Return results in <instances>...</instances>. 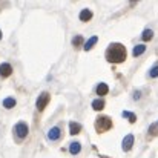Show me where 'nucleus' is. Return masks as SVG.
I'll return each instance as SVG.
<instances>
[{
  "instance_id": "obj_21",
  "label": "nucleus",
  "mask_w": 158,
  "mask_h": 158,
  "mask_svg": "<svg viewBox=\"0 0 158 158\" xmlns=\"http://www.w3.org/2000/svg\"><path fill=\"white\" fill-rule=\"evenodd\" d=\"M134 98H135V100L140 98V92H135V94H134Z\"/></svg>"
},
{
  "instance_id": "obj_16",
  "label": "nucleus",
  "mask_w": 158,
  "mask_h": 158,
  "mask_svg": "<svg viewBox=\"0 0 158 158\" xmlns=\"http://www.w3.org/2000/svg\"><path fill=\"white\" fill-rule=\"evenodd\" d=\"M103 107H105V100L97 98V100L92 102V109H95V110H103Z\"/></svg>"
},
{
  "instance_id": "obj_22",
  "label": "nucleus",
  "mask_w": 158,
  "mask_h": 158,
  "mask_svg": "<svg viewBox=\"0 0 158 158\" xmlns=\"http://www.w3.org/2000/svg\"><path fill=\"white\" fill-rule=\"evenodd\" d=\"M0 40H2V31H0Z\"/></svg>"
},
{
  "instance_id": "obj_15",
  "label": "nucleus",
  "mask_w": 158,
  "mask_h": 158,
  "mask_svg": "<svg viewBox=\"0 0 158 158\" xmlns=\"http://www.w3.org/2000/svg\"><path fill=\"white\" fill-rule=\"evenodd\" d=\"M15 103H17V102H15V98H14V97H6V98L3 100V106H5L6 109L14 107V106H15Z\"/></svg>"
},
{
  "instance_id": "obj_19",
  "label": "nucleus",
  "mask_w": 158,
  "mask_h": 158,
  "mask_svg": "<svg viewBox=\"0 0 158 158\" xmlns=\"http://www.w3.org/2000/svg\"><path fill=\"white\" fill-rule=\"evenodd\" d=\"M81 43H83V37H81V35H75L74 40H72V45H74L75 48H78Z\"/></svg>"
},
{
  "instance_id": "obj_4",
  "label": "nucleus",
  "mask_w": 158,
  "mask_h": 158,
  "mask_svg": "<svg viewBox=\"0 0 158 158\" xmlns=\"http://www.w3.org/2000/svg\"><path fill=\"white\" fill-rule=\"evenodd\" d=\"M49 100H51V95H49L48 92H42V94L39 95V98H37V103H35L37 109H39V110H43V109L48 106Z\"/></svg>"
},
{
  "instance_id": "obj_11",
  "label": "nucleus",
  "mask_w": 158,
  "mask_h": 158,
  "mask_svg": "<svg viewBox=\"0 0 158 158\" xmlns=\"http://www.w3.org/2000/svg\"><path fill=\"white\" fill-rule=\"evenodd\" d=\"M91 19H92V11L91 9H83L80 12V20L81 22H89Z\"/></svg>"
},
{
  "instance_id": "obj_17",
  "label": "nucleus",
  "mask_w": 158,
  "mask_h": 158,
  "mask_svg": "<svg viewBox=\"0 0 158 158\" xmlns=\"http://www.w3.org/2000/svg\"><path fill=\"white\" fill-rule=\"evenodd\" d=\"M123 117H126L131 123H135L137 121V117H135V114H132V112H129V110H124L123 112Z\"/></svg>"
},
{
  "instance_id": "obj_8",
  "label": "nucleus",
  "mask_w": 158,
  "mask_h": 158,
  "mask_svg": "<svg viewBox=\"0 0 158 158\" xmlns=\"http://www.w3.org/2000/svg\"><path fill=\"white\" fill-rule=\"evenodd\" d=\"M80 131H81V124L80 123H77V121H71L69 123V134L71 135H77V134H80Z\"/></svg>"
},
{
  "instance_id": "obj_14",
  "label": "nucleus",
  "mask_w": 158,
  "mask_h": 158,
  "mask_svg": "<svg viewBox=\"0 0 158 158\" xmlns=\"http://www.w3.org/2000/svg\"><path fill=\"white\" fill-rule=\"evenodd\" d=\"M144 51H146V46L144 45H137L134 48V51H132V55L134 57H140L141 54H144Z\"/></svg>"
},
{
  "instance_id": "obj_13",
  "label": "nucleus",
  "mask_w": 158,
  "mask_h": 158,
  "mask_svg": "<svg viewBox=\"0 0 158 158\" xmlns=\"http://www.w3.org/2000/svg\"><path fill=\"white\" fill-rule=\"evenodd\" d=\"M152 39H154V31H152V29H144L143 34H141V40H143V42H149V40H152Z\"/></svg>"
},
{
  "instance_id": "obj_3",
  "label": "nucleus",
  "mask_w": 158,
  "mask_h": 158,
  "mask_svg": "<svg viewBox=\"0 0 158 158\" xmlns=\"http://www.w3.org/2000/svg\"><path fill=\"white\" fill-rule=\"evenodd\" d=\"M14 131H15V135L19 138H26L28 137V132H29V127H28V124L25 121H19L15 124V129Z\"/></svg>"
},
{
  "instance_id": "obj_7",
  "label": "nucleus",
  "mask_w": 158,
  "mask_h": 158,
  "mask_svg": "<svg viewBox=\"0 0 158 158\" xmlns=\"http://www.w3.org/2000/svg\"><path fill=\"white\" fill-rule=\"evenodd\" d=\"M60 137H61V131H60L58 126H54L52 129H49V132H48V138H49L51 141H57Z\"/></svg>"
},
{
  "instance_id": "obj_9",
  "label": "nucleus",
  "mask_w": 158,
  "mask_h": 158,
  "mask_svg": "<svg viewBox=\"0 0 158 158\" xmlns=\"http://www.w3.org/2000/svg\"><path fill=\"white\" fill-rule=\"evenodd\" d=\"M95 92H97L100 97H103V95H106V94L109 92V86H107L106 83H98L97 88H95Z\"/></svg>"
},
{
  "instance_id": "obj_20",
  "label": "nucleus",
  "mask_w": 158,
  "mask_h": 158,
  "mask_svg": "<svg viewBox=\"0 0 158 158\" xmlns=\"http://www.w3.org/2000/svg\"><path fill=\"white\" fill-rule=\"evenodd\" d=\"M149 75H151L152 78H157V77H158V64H155V66H154V68L149 71Z\"/></svg>"
},
{
  "instance_id": "obj_18",
  "label": "nucleus",
  "mask_w": 158,
  "mask_h": 158,
  "mask_svg": "<svg viewBox=\"0 0 158 158\" xmlns=\"http://www.w3.org/2000/svg\"><path fill=\"white\" fill-rule=\"evenodd\" d=\"M149 134H151L152 137H157V135H158V124H157V123L151 124V127H149Z\"/></svg>"
},
{
  "instance_id": "obj_2",
  "label": "nucleus",
  "mask_w": 158,
  "mask_h": 158,
  "mask_svg": "<svg viewBox=\"0 0 158 158\" xmlns=\"http://www.w3.org/2000/svg\"><path fill=\"white\" fill-rule=\"evenodd\" d=\"M110 127H112V120H110L109 117L102 115V117H98V118L95 120V131H97L98 134H103L106 131H109Z\"/></svg>"
},
{
  "instance_id": "obj_6",
  "label": "nucleus",
  "mask_w": 158,
  "mask_h": 158,
  "mask_svg": "<svg viewBox=\"0 0 158 158\" xmlns=\"http://www.w3.org/2000/svg\"><path fill=\"white\" fill-rule=\"evenodd\" d=\"M12 74V66L9 63H2L0 64V77L2 78H6Z\"/></svg>"
},
{
  "instance_id": "obj_10",
  "label": "nucleus",
  "mask_w": 158,
  "mask_h": 158,
  "mask_svg": "<svg viewBox=\"0 0 158 158\" xmlns=\"http://www.w3.org/2000/svg\"><path fill=\"white\" fill-rule=\"evenodd\" d=\"M97 42H98V37H97V35H92V37H91V39H89V40H88V42L85 43L83 49H85V51H91V49L94 48V45H95Z\"/></svg>"
},
{
  "instance_id": "obj_1",
  "label": "nucleus",
  "mask_w": 158,
  "mask_h": 158,
  "mask_svg": "<svg viewBox=\"0 0 158 158\" xmlns=\"http://www.w3.org/2000/svg\"><path fill=\"white\" fill-rule=\"evenodd\" d=\"M106 60L112 64L123 63L126 60V48L121 43H110L106 49Z\"/></svg>"
},
{
  "instance_id": "obj_23",
  "label": "nucleus",
  "mask_w": 158,
  "mask_h": 158,
  "mask_svg": "<svg viewBox=\"0 0 158 158\" xmlns=\"http://www.w3.org/2000/svg\"><path fill=\"white\" fill-rule=\"evenodd\" d=\"M157 124H158V123H157Z\"/></svg>"
},
{
  "instance_id": "obj_12",
  "label": "nucleus",
  "mask_w": 158,
  "mask_h": 158,
  "mask_svg": "<svg viewBox=\"0 0 158 158\" xmlns=\"http://www.w3.org/2000/svg\"><path fill=\"white\" fill-rule=\"evenodd\" d=\"M80 151H81V144H80L78 141H74V143H71V146H69V152H71L72 155H77V154H80Z\"/></svg>"
},
{
  "instance_id": "obj_5",
  "label": "nucleus",
  "mask_w": 158,
  "mask_h": 158,
  "mask_svg": "<svg viewBox=\"0 0 158 158\" xmlns=\"http://www.w3.org/2000/svg\"><path fill=\"white\" fill-rule=\"evenodd\" d=\"M134 141H135L134 135H132V134H127V135L123 138V143H121L123 151H124V152H129V151L132 149V146H134Z\"/></svg>"
}]
</instances>
